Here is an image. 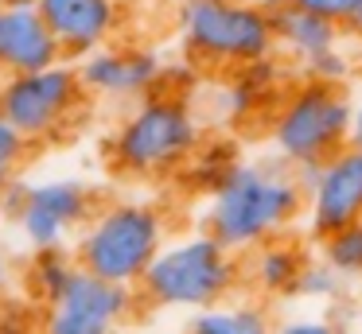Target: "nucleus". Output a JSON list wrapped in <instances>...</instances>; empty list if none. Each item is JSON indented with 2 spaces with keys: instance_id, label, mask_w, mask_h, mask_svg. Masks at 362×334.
I'll use <instances>...</instances> for the list:
<instances>
[{
  "instance_id": "14",
  "label": "nucleus",
  "mask_w": 362,
  "mask_h": 334,
  "mask_svg": "<svg viewBox=\"0 0 362 334\" xmlns=\"http://www.w3.org/2000/svg\"><path fill=\"white\" fill-rule=\"evenodd\" d=\"M35 4H40L43 20L55 31L59 47L71 62L113 43V35L121 31V20H125L121 0H35Z\"/></svg>"
},
{
  "instance_id": "23",
  "label": "nucleus",
  "mask_w": 362,
  "mask_h": 334,
  "mask_svg": "<svg viewBox=\"0 0 362 334\" xmlns=\"http://www.w3.org/2000/svg\"><path fill=\"white\" fill-rule=\"evenodd\" d=\"M351 70H354L351 54H346L343 47H331V51L315 54L312 62H304V66H300V74H304V78H320V82H335V85H343L346 78H351Z\"/></svg>"
},
{
  "instance_id": "3",
  "label": "nucleus",
  "mask_w": 362,
  "mask_h": 334,
  "mask_svg": "<svg viewBox=\"0 0 362 334\" xmlns=\"http://www.w3.org/2000/svg\"><path fill=\"white\" fill-rule=\"evenodd\" d=\"M175 35L191 66L218 74L276 54L269 4L257 0H175Z\"/></svg>"
},
{
  "instance_id": "20",
  "label": "nucleus",
  "mask_w": 362,
  "mask_h": 334,
  "mask_svg": "<svg viewBox=\"0 0 362 334\" xmlns=\"http://www.w3.org/2000/svg\"><path fill=\"white\" fill-rule=\"evenodd\" d=\"M320 249H323V261L331 268H339L346 280H362V222L323 237Z\"/></svg>"
},
{
  "instance_id": "19",
  "label": "nucleus",
  "mask_w": 362,
  "mask_h": 334,
  "mask_svg": "<svg viewBox=\"0 0 362 334\" xmlns=\"http://www.w3.org/2000/svg\"><path fill=\"white\" fill-rule=\"evenodd\" d=\"M78 272H82L78 256H71L63 245L35 249V256L28 261V292H32L35 299L47 307V303H55L59 295L74 284V276H78Z\"/></svg>"
},
{
  "instance_id": "11",
  "label": "nucleus",
  "mask_w": 362,
  "mask_h": 334,
  "mask_svg": "<svg viewBox=\"0 0 362 334\" xmlns=\"http://www.w3.org/2000/svg\"><path fill=\"white\" fill-rule=\"evenodd\" d=\"M78 74L90 97L110 101H141L164 90V59L144 43H105L94 54L78 59Z\"/></svg>"
},
{
  "instance_id": "24",
  "label": "nucleus",
  "mask_w": 362,
  "mask_h": 334,
  "mask_svg": "<svg viewBox=\"0 0 362 334\" xmlns=\"http://www.w3.org/2000/svg\"><path fill=\"white\" fill-rule=\"evenodd\" d=\"M0 334H43V318L35 323L24 303H4L0 307Z\"/></svg>"
},
{
  "instance_id": "16",
  "label": "nucleus",
  "mask_w": 362,
  "mask_h": 334,
  "mask_svg": "<svg viewBox=\"0 0 362 334\" xmlns=\"http://www.w3.org/2000/svg\"><path fill=\"white\" fill-rule=\"evenodd\" d=\"M304 245L288 237H273L250 253V280L261 295H300V280L308 268Z\"/></svg>"
},
{
  "instance_id": "27",
  "label": "nucleus",
  "mask_w": 362,
  "mask_h": 334,
  "mask_svg": "<svg viewBox=\"0 0 362 334\" xmlns=\"http://www.w3.org/2000/svg\"><path fill=\"white\" fill-rule=\"evenodd\" d=\"M351 144L362 148V97L354 101V121H351Z\"/></svg>"
},
{
  "instance_id": "2",
  "label": "nucleus",
  "mask_w": 362,
  "mask_h": 334,
  "mask_svg": "<svg viewBox=\"0 0 362 334\" xmlns=\"http://www.w3.org/2000/svg\"><path fill=\"white\" fill-rule=\"evenodd\" d=\"M203 121L187 93L156 90L133 101L110 136V163L125 179L180 175L203 144Z\"/></svg>"
},
{
  "instance_id": "17",
  "label": "nucleus",
  "mask_w": 362,
  "mask_h": 334,
  "mask_svg": "<svg viewBox=\"0 0 362 334\" xmlns=\"http://www.w3.org/2000/svg\"><path fill=\"white\" fill-rule=\"evenodd\" d=\"M183 334H276V323L261 303L222 299L214 307L191 311Z\"/></svg>"
},
{
  "instance_id": "21",
  "label": "nucleus",
  "mask_w": 362,
  "mask_h": 334,
  "mask_svg": "<svg viewBox=\"0 0 362 334\" xmlns=\"http://www.w3.org/2000/svg\"><path fill=\"white\" fill-rule=\"evenodd\" d=\"M28 148L32 144L24 140V132L0 113V194L20 179V171H24V163H28Z\"/></svg>"
},
{
  "instance_id": "6",
  "label": "nucleus",
  "mask_w": 362,
  "mask_h": 334,
  "mask_svg": "<svg viewBox=\"0 0 362 334\" xmlns=\"http://www.w3.org/2000/svg\"><path fill=\"white\" fill-rule=\"evenodd\" d=\"M238 280H242L238 253L203 229L160 249V256L141 280V299L168 311H203L230 299Z\"/></svg>"
},
{
  "instance_id": "29",
  "label": "nucleus",
  "mask_w": 362,
  "mask_h": 334,
  "mask_svg": "<svg viewBox=\"0 0 362 334\" xmlns=\"http://www.w3.org/2000/svg\"><path fill=\"white\" fill-rule=\"evenodd\" d=\"M8 284V253H4V241H0V287Z\"/></svg>"
},
{
  "instance_id": "12",
  "label": "nucleus",
  "mask_w": 362,
  "mask_h": 334,
  "mask_svg": "<svg viewBox=\"0 0 362 334\" xmlns=\"http://www.w3.org/2000/svg\"><path fill=\"white\" fill-rule=\"evenodd\" d=\"M284 90H288V85H284L281 59H276V54H265V59H257V62L226 70V74L214 82L211 113L218 117L222 124H230V129H242V124H253L261 113H273Z\"/></svg>"
},
{
  "instance_id": "18",
  "label": "nucleus",
  "mask_w": 362,
  "mask_h": 334,
  "mask_svg": "<svg viewBox=\"0 0 362 334\" xmlns=\"http://www.w3.org/2000/svg\"><path fill=\"white\" fill-rule=\"evenodd\" d=\"M238 163H242V160H238V144H234V140H203L199 152L191 155V163L180 171L183 186H187L191 194L211 198V194L218 191L230 175H234Z\"/></svg>"
},
{
  "instance_id": "4",
  "label": "nucleus",
  "mask_w": 362,
  "mask_h": 334,
  "mask_svg": "<svg viewBox=\"0 0 362 334\" xmlns=\"http://www.w3.org/2000/svg\"><path fill=\"white\" fill-rule=\"evenodd\" d=\"M168 245V217L152 202L121 198L94 210L86 225L78 229L74 256L90 276H102L110 284L141 287L144 272Z\"/></svg>"
},
{
  "instance_id": "9",
  "label": "nucleus",
  "mask_w": 362,
  "mask_h": 334,
  "mask_svg": "<svg viewBox=\"0 0 362 334\" xmlns=\"http://www.w3.org/2000/svg\"><path fill=\"white\" fill-rule=\"evenodd\" d=\"M133 287L110 284L82 268L74 284L55 303H47L43 334H117L121 323L133 315Z\"/></svg>"
},
{
  "instance_id": "26",
  "label": "nucleus",
  "mask_w": 362,
  "mask_h": 334,
  "mask_svg": "<svg viewBox=\"0 0 362 334\" xmlns=\"http://www.w3.org/2000/svg\"><path fill=\"white\" fill-rule=\"evenodd\" d=\"M276 334H335V326L327 318H288L276 323Z\"/></svg>"
},
{
  "instance_id": "25",
  "label": "nucleus",
  "mask_w": 362,
  "mask_h": 334,
  "mask_svg": "<svg viewBox=\"0 0 362 334\" xmlns=\"http://www.w3.org/2000/svg\"><path fill=\"white\" fill-rule=\"evenodd\" d=\"M292 4H300V8H308V12L323 16V20H335L346 28V23L354 20V12L362 8V0H292Z\"/></svg>"
},
{
  "instance_id": "10",
  "label": "nucleus",
  "mask_w": 362,
  "mask_h": 334,
  "mask_svg": "<svg viewBox=\"0 0 362 334\" xmlns=\"http://www.w3.org/2000/svg\"><path fill=\"white\" fill-rule=\"evenodd\" d=\"M308 233L315 241L362 222V148H343L331 160L315 167V179L308 183Z\"/></svg>"
},
{
  "instance_id": "22",
  "label": "nucleus",
  "mask_w": 362,
  "mask_h": 334,
  "mask_svg": "<svg viewBox=\"0 0 362 334\" xmlns=\"http://www.w3.org/2000/svg\"><path fill=\"white\" fill-rule=\"evenodd\" d=\"M346 284V276L339 268H331L327 261H312L304 268V280H300V295H308V299H331V295H339Z\"/></svg>"
},
{
  "instance_id": "5",
  "label": "nucleus",
  "mask_w": 362,
  "mask_h": 334,
  "mask_svg": "<svg viewBox=\"0 0 362 334\" xmlns=\"http://www.w3.org/2000/svg\"><path fill=\"white\" fill-rule=\"evenodd\" d=\"M351 121L354 101L343 85L300 78L269 113V140L288 167H308L351 148Z\"/></svg>"
},
{
  "instance_id": "7",
  "label": "nucleus",
  "mask_w": 362,
  "mask_h": 334,
  "mask_svg": "<svg viewBox=\"0 0 362 334\" xmlns=\"http://www.w3.org/2000/svg\"><path fill=\"white\" fill-rule=\"evenodd\" d=\"M90 90L78 74V62L63 59L43 70L0 78V113L8 117L28 144H51L59 140L78 113L86 109Z\"/></svg>"
},
{
  "instance_id": "1",
  "label": "nucleus",
  "mask_w": 362,
  "mask_h": 334,
  "mask_svg": "<svg viewBox=\"0 0 362 334\" xmlns=\"http://www.w3.org/2000/svg\"><path fill=\"white\" fill-rule=\"evenodd\" d=\"M308 194L288 163H238L234 175L206 198L203 229L234 253H253L273 237H284L304 214Z\"/></svg>"
},
{
  "instance_id": "28",
  "label": "nucleus",
  "mask_w": 362,
  "mask_h": 334,
  "mask_svg": "<svg viewBox=\"0 0 362 334\" xmlns=\"http://www.w3.org/2000/svg\"><path fill=\"white\" fill-rule=\"evenodd\" d=\"M346 35H351L354 43H362V8H358V12H354V20L346 23Z\"/></svg>"
},
{
  "instance_id": "15",
  "label": "nucleus",
  "mask_w": 362,
  "mask_h": 334,
  "mask_svg": "<svg viewBox=\"0 0 362 334\" xmlns=\"http://www.w3.org/2000/svg\"><path fill=\"white\" fill-rule=\"evenodd\" d=\"M269 20H273V35H276V54L300 62V66L312 62L315 54L339 47V39L346 35L343 23L323 20V16L292 4V0H273L269 4Z\"/></svg>"
},
{
  "instance_id": "13",
  "label": "nucleus",
  "mask_w": 362,
  "mask_h": 334,
  "mask_svg": "<svg viewBox=\"0 0 362 334\" xmlns=\"http://www.w3.org/2000/svg\"><path fill=\"white\" fill-rule=\"evenodd\" d=\"M63 59V47L35 0H0V78L43 70Z\"/></svg>"
},
{
  "instance_id": "8",
  "label": "nucleus",
  "mask_w": 362,
  "mask_h": 334,
  "mask_svg": "<svg viewBox=\"0 0 362 334\" xmlns=\"http://www.w3.org/2000/svg\"><path fill=\"white\" fill-rule=\"evenodd\" d=\"M0 202L32 249L66 245V237L94 217V194L78 179H43L28 186L12 183Z\"/></svg>"
}]
</instances>
